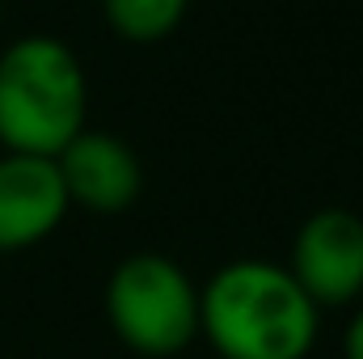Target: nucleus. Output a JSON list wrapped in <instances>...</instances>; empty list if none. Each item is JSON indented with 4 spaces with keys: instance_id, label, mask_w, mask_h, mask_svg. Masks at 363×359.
<instances>
[{
    "instance_id": "obj_1",
    "label": "nucleus",
    "mask_w": 363,
    "mask_h": 359,
    "mask_svg": "<svg viewBox=\"0 0 363 359\" xmlns=\"http://www.w3.org/2000/svg\"><path fill=\"white\" fill-rule=\"evenodd\" d=\"M317 304L279 263L237 258L199 287V334L220 359H308Z\"/></svg>"
},
{
    "instance_id": "obj_2",
    "label": "nucleus",
    "mask_w": 363,
    "mask_h": 359,
    "mask_svg": "<svg viewBox=\"0 0 363 359\" xmlns=\"http://www.w3.org/2000/svg\"><path fill=\"white\" fill-rule=\"evenodd\" d=\"M89 114L85 68L68 43L30 34L0 51V144L4 153L60 157Z\"/></svg>"
},
{
    "instance_id": "obj_3",
    "label": "nucleus",
    "mask_w": 363,
    "mask_h": 359,
    "mask_svg": "<svg viewBox=\"0 0 363 359\" xmlns=\"http://www.w3.org/2000/svg\"><path fill=\"white\" fill-rule=\"evenodd\" d=\"M106 321L135 355L169 359L199 334V287L169 254H131L110 270Z\"/></svg>"
},
{
    "instance_id": "obj_4",
    "label": "nucleus",
    "mask_w": 363,
    "mask_h": 359,
    "mask_svg": "<svg viewBox=\"0 0 363 359\" xmlns=\"http://www.w3.org/2000/svg\"><path fill=\"white\" fill-rule=\"evenodd\" d=\"M287 275L317 309H338L363 296V216L347 207L313 211L291 241Z\"/></svg>"
},
{
    "instance_id": "obj_5",
    "label": "nucleus",
    "mask_w": 363,
    "mask_h": 359,
    "mask_svg": "<svg viewBox=\"0 0 363 359\" xmlns=\"http://www.w3.org/2000/svg\"><path fill=\"white\" fill-rule=\"evenodd\" d=\"M55 170L64 178L68 203L97 211V216L127 211L144 190V165H140L135 148L127 140L110 136V131H89L85 127L55 157Z\"/></svg>"
},
{
    "instance_id": "obj_6",
    "label": "nucleus",
    "mask_w": 363,
    "mask_h": 359,
    "mask_svg": "<svg viewBox=\"0 0 363 359\" xmlns=\"http://www.w3.org/2000/svg\"><path fill=\"white\" fill-rule=\"evenodd\" d=\"M68 190L51 157H0V254L47 241L68 216Z\"/></svg>"
},
{
    "instance_id": "obj_7",
    "label": "nucleus",
    "mask_w": 363,
    "mask_h": 359,
    "mask_svg": "<svg viewBox=\"0 0 363 359\" xmlns=\"http://www.w3.org/2000/svg\"><path fill=\"white\" fill-rule=\"evenodd\" d=\"M190 0H101L110 30L127 43H161L182 26Z\"/></svg>"
},
{
    "instance_id": "obj_8",
    "label": "nucleus",
    "mask_w": 363,
    "mask_h": 359,
    "mask_svg": "<svg viewBox=\"0 0 363 359\" xmlns=\"http://www.w3.org/2000/svg\"><path fill=\"white\" fill-rule=\"evenodd\" d=\"M342 355H347V359H363V309L355 313V321L347 326V338H342Z\"/></svg>"
}]
</instances>
